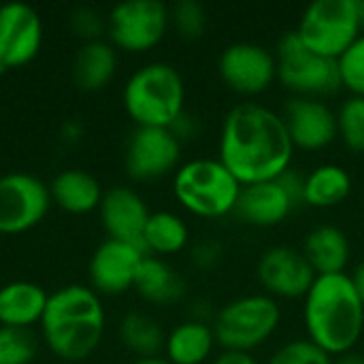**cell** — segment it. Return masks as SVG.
I'll return each mask as SVG.
<instances>
[{
    "label": "cell",
    "instance_id": "277c9868",
    "mask_svg": "<svg viewBox=\"0 0 364 364\" xmlns=\"http://www.w3.org/2000/svg\"><path fill=\"white\" fill-rule=\"evenodd\" d=\"M183 79L166 62L141 66L124 87V107L136 128H171L183 115Z\"/></svg>",
    "mask_w": 364,
    "mask_h": 364
},
{
    "label": "cell",
    "instance_id": "8fae6325",
    "mask_svg": "<svg viewBox=\"0 0 364 364\" xmlns=\"http://www.w3.org/2000/svg\"><path fill=\"white\" fill-rule=\"evenodd\" d=\"M218 70L222 81L245 96H256L271 87L277 79L275 53L258 43H232L218 60Z\"/></svg>",
    "mask_w": 364,
    "mask_h": 364
},
{
    "label": "cell",
    "instance_id": "e575fe53",
    "mask_svg": "<svg viewBox=\"0 0 364 364\" xmlns=\"http://www.w3.org/2000/svg\"><path fill=\"white\" fill-rule=\"evenodd\" d=\"M213 364H258L250 354H241V352H222Z\"/></svg>",
    "mask_w": 364,
    "mask_h": 364
},
{
    "label": "cell",
    "instance_id": "4316f807",
    "mask_svg": "<svg viewBox=\"0 0 364 364\" xmlns=\"http://www.w3.org/2000/svg\"><path fill=\"white\" fill-rule=\"evenodd\" d=\"M122 343L139 358H154L164 350L166 337L162 326L147 314L130 311L119 324Z\"/></svg>",
    "mask_w": 364,
    "mask_h": 364
},
{
    "label": "cell",
    "instance_id": "7402d4cb",
    "mask_svg": "<svg viewBox=\"0 0 364 364\" xmlns=\"http://www.w3.org/2000/svg\"><path fill=\"white\" fill-rule=\"evenodd\" d=\"M303 254L318 275L346 273L350 262V241L341 228L324 224L307 235Z\"/></svg>",
    "mask_w": 364,
    "mask_h": 364
},
{
    "label": "cell",
    "instance_id": "7c38bea8",
    "mask_svg": "<svg viewBox=\"0 0 364 364\" xmlns=\"http://www.w3.org/2000/svg\"><path fill=\"white\" fill-rule=\"evenodd\" d=\"M181 141L171 128H136L126 147V171L136 181H154L175 171Z\"/></svg>",
    "mask_w": 364,
    "mask_h": 364
},
{
    "label": "cell",
    "instance_id": "83f0119b",
    "mask_svg": "<svg viewBox=\"0 0 364 364\" xmlns=\"http://www.w3.org/2000/svg\"><path fill=\"white\" fill-rule=\"evenodd\" d=\"M337 132L352 151H364V98L350 96L337 111Z\"/></svg>",
    "mask_w": 364,
    "mask_h": 364
},
{
    "label": "cell",
    "instance_id": "4dcf8cb0",
    "mask_svg": "<svg viewBox=\"0 0 364 364\" xmlns=\"http://www.w3.org/2000/svg\"><path fill=\"white\" fill-rule=\"evenodd\" d=\"M341 85L352 92V96L364 98V34H360L337 60Z\"/></svg>",
    "mask_w": 364,
    "mask_h": 364
},
{
    "label": "cell",
    "instance_id": "603a6c76",
    "mask_svg": "<svg viewBox=\"0 0 364 364\" xmlns=\"http://www.w3.org/2000/svg\"><path fill=\"white\" fill-rule=\"evenodd\" d=\"M117 70V51L107 41L85 43L73 62V79L85 92H98L115 77Z\"/></svg>",
    "mask_w": 364,
    "mask_h": 364
},
{
    "label": "cell",
    "instance_id": "e0dca14e",
    "mask_svg": "<svg viewBox=\"0 0 364 364\" xmlns=\"http://www.w3.org/2000/svg\"><path fill=\"white\" fill-rule=\"evenodd\" d=\"M98 209L109 239L124 241L143 250V232L151 213L139 192L126 186L111 188L105 192Z\"/></svg>",
    "mask_w": 364,
    "mask_h": 364
},
{
    "label": "cell",
    "instance_id": "74e56055",
    "mask_svg": "<svg viewBox=\"0 0 364 364\" xmlns=\"http://www.w3.org/2000/svg\"><path fill=\"white\" fill-rule=\"evenodd\" d=\"M132 364H171L166 358H160V356H154V358H136Z\"/></svg>",
    "mask_w": 364,
    "mask_h": 364
},
{
    "label": "cell",
    "instance_id": "f35d334b",
    "mask_svg": "<svg viewBox=\"0 0 364 364\" xmlns=\"http://www.w3.org/2000/svg\"><path fill=\"white\" fill-rule=\"evenodd\" d=\"M363 28H364V2H363Z\"/></svg>",
    "mask_w": 364,
    "mask_h": 364
},
{
    "label": "cell",
    "instance_id": "5b68a950",
    "mask_svg": "<svg viewBox=\"0 0 364 364\" xmlns=\"http://www.w3.org/2000/svg\"><path fill=\"white\" fill-rule=\"evenodd\" d=\"M241 188L239 179L220 160L211 158L181 164L173 179L177 200L198 218H222L235 211Z\"/></svg>",
    "mask_w": 364,
    "mask_h": 364
},
{
    "label": "cell",
    "instance_id": "d4e9b609",
    "mask_svg": "<svg viewBox=\"0 0 364 364\" xmlns=\"http://www.w3.org/2000/svg\"><path fill=\"white\" fill-rule=\"evenodd\" d=\"M352 192V177L339 164H322L305 177V205L335 207Z\"/></svg>",
    "mask_w": 364,
    "mask_h": 364
},
{
    "label": "cell",
    "instance_id": "1f68e13d",
    "mask_svg": "<svg viewBox=\"0 0 364 364\" xmlns=\"http://www.w3.org/2000/svg\"><path fill=\"white\" fill-rule=\"evenodd\" d=\"M269 364H333V356L311 339H294L282 346Z\"/></svg>",
    "mask_w": 364,
    "mask_h": 364
},
{
    "label": "cell",
    "instance_id": "ac0fdd59",
    "mask_svg": "<svg viewBox=\"0 0 364 364\" xmlns=\"http://www.w3.org/2000/svg\"><path fill=\"white\" fill-rule=\"evenodd\" d=\"M294 209L296 205L286 192V188L282 186V181L271 179V181L243 186L235 213L252 226L269 228L282 224Z\"/></svg>",
    "mask_w": 364,
    "mask_h": 364
},
{
    "label": "cell",
    "instance_id": "d590c367",
    "mask_svg": "<svg viewBox=\"0 0 364 364\" xmlns=\"http://www.w3.org/2000/svg\"><path fill=\"white\" fill-rule=\"evenodd\" d=\"M350 277H352V284H354V288H356V292H358V296H360L364 305V260L354 269V273Z\"/></svg>",
    "mask_w": 364,
    "mask_h": 364
},
{
    "label": "cell",
    "instance_id": "d6986e66",
    "mask_svg": "<svg viewBox=\"0 0 364 364\" xmlns=\"http://www.w3.org/2000/svg\"><path fill=\"white\" fill-rule=\"evenodd\" d=\"M49 294L30 282H13L0 288V326L30 328L41 324Z\"/></svg>",
    "mask_w": 364,
    "mask_h": 364
},
{
    "label": "cell",
    "instance_id": "cb8c5ba5",
    "mask_svg": "<svg viewBox=\"0 0 364 364\" xmlns=\"http://www.w3.org/2000/svg\"><path fill=\"white\" fill-rule=\"evenodd\" d=\"M213 328L203 320H188L166 337L164 352L171 364H203L215 348Z\"/></svg>",
    "mask_w": 364,
    "mask_h": 364
},
{
    "label": "cell",
    "instance_id": "d6a6232c",
    "mask_svg": "<svg viewBox=\"0 0 364 364\" xmlns=\"http://www.w3.org/2000/svg\"><path fill=\"white\" fill-rule=\"evenodd\" d=\"M70 26H73V30H75L81 38H85L87 43H90V41H100L102 30H107V21L102 19V15H100L98 11H94V9H90V6L77 9V11L70 15Z\"/></svg>",
    "mask_w": 364,
    "mask_h": 364
},
{
    "label": "cell",
    "instance_id": "f546056e",
    "mask_svg": "<svg viewBox=\"0 0 364 364\" xmlns=\"http://www.w3.org/2000/svg\"><path fill=\"white\" fill-rule=\"evenodd\" d=\"M171 23L175 26V30L183 36V38H200L207 30L209 17H207V9L196 2V0H181L177 2L171 11H168Z\"/></svg>",
    "mask_w": 364,
    "mask_h": 364
},
{
    "label": "cell",
    "instance_id": "484cf974",
    "mask_svg": "<svg viewBox=\"0 0 364 364\" xmlns=\"http://www.w3.org/2000/svg\"><path fill=\"white\" fill-rule=\"evenodd\" d=\"M190 232L186 222L168 211L151 213L143 232V250L145 254H158L168 256L177 254L188 245Z\"/></svg>",
    "mask_w": 364,
    "mask_h": 364
},
{
    "label": "cell",
    "instance_id": "3957f363",
    "mask_svg": "<svg viewBox=\"0 0 364 364\" xmlns=\"http://www.w3.org/2000/svg\"><path fill=\"white\" fill-rule=\"evenodd\" d=\"M41 331L47 348L66 363L90 358L105 335L100 296L85 286H66L49 294Z\"/></svg>",
    "mask_w": 364,
    "mask_h": 364
},
{
    "label": "cell",
    "instance_id": "8992f818",
    "mask_svg": "<svg viewBox=\"0 0 364 364\" xmlns=\"http://www.w3.org/2000/svg\"><path fill=\"white\" fill-rule=\"evenodd\" d=\"M282 309L269 294H250L230 301L213 318V335L224 352L250 354L279 326Z\"/></svg>",
    "mask_w": 364,
    "mask_h": 364
},
{
    "label": "cell",
    "instance_id": "ffe728a7",
    "mask_svg": "<svg viewBox=\"0 0 364 364\" xmlns=\"http://www.w3.org/2000/svg\"><path fill=\"white\" fill-rule=\"evenodd\" d=\"M49 194L51 203L75 215L98 209L105 196L98 179L81 168H68L58 173L49 186Z\"/></svg>",
    "mask_w": 364,
    "mask_h": 364
},
{
    "label": "cell",
    "instance_id": "8d00e7d4",
    "mask_svg": "<svg viewBox=\"0 0 364 364\" xmlns=\"http://www.w3.org/2000/svg\"><path fill=\"white\" fill-rule=\"evenodd\" d=\"M333 364H364V356L352 350V352H346L341 356H335Z\"/></svg>",
    "mask_w": 364,
    "mask_h": 364
},
{
    "label": "cell",
    "instance_id": "2e32d148",
    "mask_svg": "<svg viewBox=\"0 0 364 364\" xmlns=\"http://www.w3.org/2000/svg\"><path fill=\"white\" fill-rule=\"evenodd\" d=\"M284 122L294 147L301 149H322L339 136L337 113L320 98H290Z\"/></svg>",
    "mask_w": 364,
    "mask_h": 364
},
{
    "label": "cell",
    "instance_id": "4fadbf2b",
    "mask_svg": "<svg viewBox=\"0 0 364 364\" xmlns=\"http://www.w3.org/2000/svg\"><path fill=\"white\" fill-rule=\"evenodd\" d=\"M256 273L258 282L273 299H305L318 277L303 250L290 245L267 250L258 260Z\"/></svg>",
    "mask_w": 364,
    "mask_h": 364
},
{
    "label": "cell",
    "instance_id": "6da1fadb",
    "mask_svg": "<svg viewBox=\"0 0 364 364\" xmlns=\"http://www.w3.org/2000/svg\"><path fill=\"white\" fill-rule=\"evenodd\" d=\"M294 143L284 115L260 102L232 107L220 132V162L241 186L282 177L292 164Z\"/></svg>",
    "mask_w": 364,
    "mask_h": 364
},
{
    "label": "cell",
    "instance_id": "9c48e42d",
    "mask_svg": "<svg viewBox=\"0 0 364 364\" xmlns=\"http://www.w3.org/2000/svg\"><path fill=\"white\" fill-rule=\"evenodd\" d=\"M171 23L168 9L160 0H126L111 9L107 32L111 45L130 53L154 49Z\"/></svg>",
    "mask_w": 364,
    "mask_h": 364
},
{
    "label": "cell",
    "instance_id": "5bb4252c",
    "mask_svg": "<svg viewBox=\"0 0 364 364\" xmlns=\"http://www.w3.org/2000/svg\"><path fill=\"white\" fill-rule=\"evenodd\" d=\"M43 45V23L38 13L21 2L0 6V73H9L32 62Z\"/></svg>",
    "mask_w": 364,
    "mask_h": 364
},
{
    "label": "cell",
    "instance_id": "7a4b0ae2",
    "mask_svg": "<svg viewBox=\"0 0 364 364\" xmlns=\"http://www.w3.org/2000/svg\"><path fill=\"white\" fill-rule=\"evenodd\" d=\"M307 339L333 358L352 352L364 331V305L348 273L318 275L305 296Z\"/></svg>",
    "mask_w": 364,
    "mask_h": 364
},
{
    "label": "cell",
    "instance_id": "836d02e7",
    "mask_svg": "<svg viewBox=\"0 0 364 364\" xmlns=\"http://www.w3.org/2000/svg\"><path fill=\"white\" fill-rule=\"evenodd\" d=\"M220 256H222L220 245H218V243H211V241L198 243V245L194 247V252H192V260H194L200 269H213V267L218 264Z\"/></svg>",
    "mask_w": 364,
    "mask_h": 364
},
{
    "label": "cell",
    "instance_id": "f1b7e54d",
    "mask_svg": "<svg viewBox=\"0 0 364 364\" xmlns=\"http://www.w3.org/2000/svg\"><path fill=\"white\" fill-rule=\"evenodd\" d=\"M36 356V339L28 328L0 326V364H30Z\"/></svg>",
    "mask_w": 364,
    "mask_h": 364
},
{
    "label": "cell",
    "instance_id": "44dd1931",
    "mask_svg": "<svg viewBox=\"0 0 364 364\" xmlns=\"http://www.w3.org/2000/svg\"><path fill=\"white\" fill-rule=\"evenodd\" d=\"M134 290L149 303L175 305L186 296V282L162 258L145 256L134 277Z\"/></svg>",
    "mask_w": 364,
    "mask_h": 364
},
{
    "label": "cell",
    "instance_id": "ba28073f",
    "mask_svg": "<svg viewBox=\"0 0 364 364\" xmlns=\"http://www.w3.org/2000/svg\"><path fill=\"white\" fill-rule=\"evenodd\" d=\"M277 79L296 96L318 98L341 87L337 60L311 51L296 30L286 32L275 49Z\"/></svg>",
    "mask_w": 364,
    "mask_h": 364
},
{
    "label": "cell",
    "instance_id": "30bf717a",
    "mask_svg": "<svg viewBox=\"0 0 364 364\" xmlns=\"http://www.w3.org/2000/svg\"><path fill=\"white\" fill-rule=\"evenodd\" d=\"M49 188L28 175L11 173L0 177V235H19L34 228L49 211Z\"/></svg>",
    "mask_w": 364,
    "mask_h": 364
},
{
    "label": "cell",
    "instance_id": "9a60e30c",
    "mask_svg": "<svg viewBox=\"0 0 364 364\" xmlns=\"http://www.w3.org/2000/svg\"><path fill=\"white\" fill-rule=\"evenodd\" d=\"M147 254L130 243L107 239L90 260V282L96 294H124L134 288L136 271Z\"/></svg>",
    "mask_w": 364,
    "mask_h": 364
},
{
    "label": "cell",
    "instance_id": "52a82bcc",
    "mask_svg": "<svg viewBox=\"0 0 364 364\" xmlns=\"http://www.w3.org/2000/svg\"><path fill=\"white\" fill-rule=\"evenodd\" d=\"M296 34L316 53L339 60L363 34V0H316L301 15Z\"/></svg>",
    "mask_w": 364,
    "mask_h": 364
}]
</instances>
